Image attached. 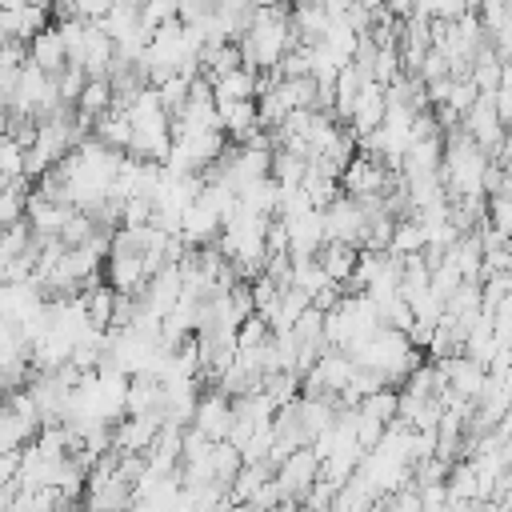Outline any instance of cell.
<instances>
[{
	"label": "cell",
	"mask_w": 512,
	"mask_h": 512,
	"mask_svg": "<svg viewBox=\"0 0 512 512\" xmlns=\"http://www.w3.org/2000/svg\"><path fill=\"white\" fill-rule=\"evenodd\" d=\"M320 472H324V460H320L316 448L308 444V448H296V452L276 468V484H280L284 500H308V492H312V484L320 480Z\"/></svg>",
	"instance_id": "obj_1"
},
{
	"label": "cell",
	"mask_w": 512,
	"mask_h": 512,
	"mask_svg": "<svg viewBox=\"0 0 512 512\" xmlns=\"http://www.w3.org/2000/svg\"><path fill=\"white\" fill-rule=\"evenodd\" d=\"M464 132L492 156V152H500V144H504V116H500V108H496V92H480V100L464 112Z\"/></svg>",
	"instance_id": "obj_2"
},
{
	"label": "cell",
	"mask_w": 512,
	"mask_h": 512,
	"mask_svg": "<svg viewBox=\"0 0 512 512\" xmlns=\"http://www.w3.org/2000/svg\"><path fill=\"white\" fill-rule=\"evenodd\" d=\"M324 220H328V240L364 248V236H368V212H364V204H360L356 196H336V200L324 208Z\"/></svg>",
	"instance_id": "obj_3"
},
{
	"label": "cell",
	"mask_w": 512,
	"mask_h": 512,
	"mask_svg": "<svg viewBox=\"0 0 512 512\" xmlns=\"http://www.w3.org/2000/svg\"><path fill=\"white\" fill-rule=\"evenodd\" d=\"M396 176H388V168L380 164V156H352V164L344 168V176H340V188L348 192V196H356V200H364V196H388V184H392Z\"/></svg>",
	"instance_id": "obj_4"
},
{
	"label": "cell",
	"mask_w": 512,
	"mask_h": 512,
	"mask_svg": "<svg viewBox=\"0 0 512 512\" xmlns=\"http://www.w3.org/2000/svg\"><path fill=\"white\" fill-rule=\"evenodd\" d=\"M288 224V252L292 256H316L324 244H328V220H324V208H308Z\"/></svg>",
	"instance_id": "obj_5"
},
{
	"label": "cell",
	"mask_w": 512,
	"mask_h": 512,
	"mask_svg": "<svg viewBox=\"0 0 512 512\" xmlns=\"http://www.w3.org/2000/svg\"><path fill=\"white\" fill-rule=\"evenodd\" d=\"M192 424H196L204 436H212V440H228V436H232V424H236L232 396H224V392H208V396H200Z\"/></svg>",
	"instance_id": "obj_6"
},
{
	"label": "cell",
	"mask_w": 512,
	"mask_h": 512,
	"mask_svg": "<svg viewBox=\"0 0 512 512\" xmlns=\"http://www.w3.org/2000/svg\"><path fill=\"white\" fill-rule=\"evenodd\" d=\"M28 60H32V64H40V68H44V72H52V76H56V72H64V68L72 64L60 24H48L44 32H36V36L28 40Z\"/></svg>",
	"instance_id": "obj_7"
},
{
	"label": "cell",
	"mask_w": 512,
	"mask_h": 512,
	"mask_svg": "<svg viewBox=\"0 0 512 512\" xmlns=\"http://www.w3.org/2000/svg\"><path fill=\"white\" fill-rule=\"evenodd\" d=\"M384 120H388V88L376 84V80H368L364 92H360V100H356V112H352V136L364 140V136L376 132Z\"/></svg>",
	"instance_id": "obj_8"
},
{
	"label": "cell",
	"mask_w": 512,
	"mask_h": 512,
	"mask_svg": "<svg viewBox=\"0 0 512 512\" xmlns=\"http://www.w3.org/2000/svg\"><path fill=\"white\" fill-rule=\"evenodd\" d=\"M72 216H76L72 204L44 200L40 192H32V200H28V224H32V232H36L40 240H48V236H64V228H68Z\"/></svg>",
	"instance_id": "obj_9"
},
{
	"label": "cell",
	"mask_w": 512,
	"mask_h": 512,
	"mask_svg": "<svg viewBox=\"0 0 512 512\" xmlns=\"http://www.w3.org/2000/svg\"><path fill=\"white\" fill-rule=\"evenodd\" d=\"M216 108H220L224 136H232L240 144L260 128V104L256 100H216Z\"/></svg>",
	"instance_id": "obj_10"
},
{
	"label": "cell",
	"mask_w": 512,
	"mask_h": 512,
	"mask_svg": "<svg viewBox=\"0 0 512 512\" xmlns=\"http://www.w3.org/2000/svg\"><path fill=\"white\" fill-rule=\"evenodd\" d=\"M0 28H4V36H16V40H32L36 32H44V28H48V8H44V4L4 8V16H0Z\"/></svg>",
	"instance_id": "obj_11"
},
{
	"label": "cell",
	"mask_w": 512,
	"mask_h": 512,
	"mask_svg": "<svg viewBox=\"0 0 512 512\" xmlns=\"http://www.w3.org/2000/svg\"><path fill=\"white\" fill-rule=\"evenodd\" d=\"M260 88H264L260 72H256V68H248V64H240V68H232V72H224V76H216V80H212L216 100H252Z\"/></svg>",
	"instance_id": "obj_12"
},
{
	"label": "cell",
	"mask_w": 512,
	"mask_h": 512,
	"mask_svg": "<svg viewBox=\"0 0 512 512\" xmlns=\"http://www.w3.org/2000/svg\"><path fill=\"white\" fill-rule=\"evenodd\" d=\"M320 264H324V272L332 276V284H348L352 276H356V264H360V248L356 244H340V240H328L320 252Z\"/></svg>",
	"instance_id": "obj_13"
},
{
	"label": "cell",
	"mask_w": 512,
	"mask_h": 512,
	"mask_svg": "<svg viewBox=\"0 0 512 512\" xmlns=\"http://www.w3.org/2000/svg\"><path fill=\"white\" fill-rule=\"evenodd\" d=\"M428 248V228L420 216H408V220H396V232H392V248L396 256H412V252H424Z\"/></svg>",
	"instance_id": "obj_14"
},
{
	"label": "cell",
	"mask_w": 512,
	"mask_h": 512,
	"mask_svg": "<svg viewBox=\"0 0 512 512\" xmlns=\"http://www.w3.org/2000/svg\"><path fill=\"white\" fill-rule=\"evenodd\" d=\"M292 284H296L300 292L316 296L320 288H328V284H332V276L324 272L320 256H292Z\"/></svg>",
	"instance_id": "obj_15"
},
{
	"label": "cell",
	"mask_w": 512,
	"mask_h": 512,
	"mask_svg": "<svg viewBox=\"0 0 512 512\" xmlns=\"http://www.w3.org/2000/svg\"><path fill=\"white\" fill-rule=\"evenodd\" d=\"M240 468H244V452H240V444H232V440H216V448H212V476H216L224 488H232V480L240 476Z\"/></svg>",
	"instance_id": "obj_16"
},
{
	"label": "cell",
	"mask_w": 512,
	"mask_h": 512,
	"mask_svg": "<svg viewBox=\"0 0 512 512\" xmlns=\"http://www.w3.org/2000/svg\"><path fill=\"white\" fill-rule=\"evenodd\" d=\"M364 416H372V420H380V424H392L396 416H400V392L396 388H376V392H368L360 404H356Z\"/></svg>",
	"instance_id": "obj_17"
},
{
	"label": "cell",
	"mask_w": 512,
	"mask_h": 512,
	"mask_svg": "<svg viewBox=\"0 0 512 512\" xmlns=\"http://www.w3.org/2000/svg\"><path fill=\"white\" fill-rule=\"evenodd\" d=\"M304 172H308V160H304V156H296V152H288V148L272 156V180H276L280 188L304 184Z\"/></svg>",
	"instance_id": "obj_18"
},
{
	"label": "cell",
	"mask_w": 512,
	"mask_h": 512,
	"mask_svg": "<svg viewBox=\"0 0 512 512\" xmlns=\"http://www.w3.org/2000/svg\"><path fill=\"white\" fill-rule=\"evenodd\" d=\"M304 192H308V200L316 204V208H328L332 200H336V188H340V180L336 176H324L316 164H308V172H304V184H300Z\"/></svg>",
	"instance_id": "obj_19"
},
{
	"label": "cell",
	"mask_w": 512,
	"mask_h": 512,
	"mask_svg": "<svg viewBox=\"0 0 512 512\" xmlns=\"http://www.w3.org/2000/svg\"><path fill=\"white\" fill-rule=\"evenodd\" d=\"M156 216V200L152 196H128L124 200V228H144Z\"/></svg>",
	"instance_id": "obj_20"
},
{
	"label": "cell",
	"mask_w": 512,
	"mask_h": 512,
	"mask_svg": "<svg viewBox=\"0 0 512 512\" xmlns=\"http://www.w3.org/2000/svg\"><path fill=\"white\" fill-rule=\"evenodd\" d=\"M488 224L512 236V196H492L488 200Z\"/></svg>",
	"instance_id": "obj_21"
},
{
	"label": "cell",
	"mask_w": 512,
	"mask_h": 512,
	"mask_svg": "<svg viewBox=\"0 0 512 512\" xmlns=\"http://www.w3.org/2000/svg\"><path fill=\"white\" fill-rule=\"evenodd\" d=\"M112 4H116V0H72L76 16H84V20H104V16L112 12Z\"/></svg>",
	"instance_id": "obj_22"
}]
</instances>
